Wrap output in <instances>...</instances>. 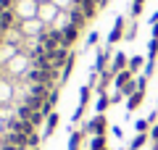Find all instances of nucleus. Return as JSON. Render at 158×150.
<instances>
[{"label":"nucleus","instance_id":"7","mask_svg":"<svg viewBox=\"0 0 158 150\" xmlns=\"http://www.w3.org/2000/svg\"><path fill=\"white\" fill-rule=\"evenodd\" d=\"M145 142H150V134H135V137H132V142H129V150H142L145 148Z\"/></svg>","mask_w":158,"mask_h":150},{"label":"nucleus","instance_id":"14","mask_svg":"<svg viewBox=\"0 0 158 150\" xmlns=\"http://www.w3.org/2000/svg\"><path fill=\"white\" fill-rule=\"evenodd\" d=\"M103 150H111V148H103Z\"/></svg>","mask_w":158,"mask_h":150},{"label":"nucleus","instance_id":"5","mask_svg":"<svg viewBox=\"0 0 158 150\" xmlns=\"http://www.w3.org/2000/svg\"><path fill=\"white\" fill-rule=\"evenodd\" d=\"M121 37H124V19H118L116 27L111 29V34H108V48H113L116 42H121Z\"/></svg>","mask_w":158,"mask_h":150},{"label":"nucleus","instance_id":"9","mask_svg":"<svg viewBox=\"0 0 158 150\" xmlns=\"http://www.w3.org/2000/svg\"><path fill=\"white\" fill-rule=\"evenodd\" d=\"M111 106H113V103H111V95H100L98 103H95V111H98V113H106Z\"/></svg>","mask_w":158,"mask_h":150},{"label":"nucleus","instance_id":"11","mask_svg":"<svg viewBox=\"0 0 158 150\" xmlns=\"http://www.w3.org/2000/svg\"><path fill=\"white\" fill-rule=\"evenodd\" d=\"M142 6H145V0H135V3H132V19L142 13Z\"/></svg>","mask_w":158,"mask_h":150},{"label":"nucleus","instance_id":"2","mask_svg":"<svg viewBox=\"0 0 158 150\" xmlns=\"http://www.w3.org/2000/svg\"><path fill=\"white\" fill-rule=\"evenodd\" d=\"M85 132L90 134V137H106V132H108V119H106V113H95V116L87 121Z\"/></svg>","mask_w":158,"mask_h":150},{"label":"nucleus","instance_id":"13","mask_svg":"<svg viewBox=\"0 0 158 150\" xmlns=\"http://www.w3.org/2000/svg\"><path fill=\"white\" fill-rule=\"evenodd\" d=\"M34 150H42V145H40V148H34Z\"/></svg>","mask_w":158,"mask_h":150},{"label":"nucleus","instance_id":"1","mask_svg":"<svg viewBox=\"0 0 158 150\" xmlns=\"http://www.w3.org/2000/svg\"><path fill=\"white\" fill-rule=\"evenodd\" d=\"M92 90H95V84H90V82L82 84V90H79V106H77V111H74V116H71L74 124L82 121V116H85L87 106H90V95H92Z\"/></svg>","mask_w":158,"mask_h":150},{"label":"nucleus","instance_id":"12","mask_svg":"<svg viewBox=\"0 0 158 150\" xmlns=\"http://www.w3.org/2000/svg\"><path fill=\"white\" fill-rule=\"evenodd\" d=\"M98 40H100V34H98L95 29H92V32L87 34V45H98Z\"/></svg>","mask_w":158,"mask_h":150},{"label":"nucleus","instance_id":"10","mask_svg":"<svg viewBox=\"0 0 158 150\" xmlns=\"http://www.w3.org/2000/svg\"><path fill=\"white\" fill-rule=\"evenodd\" d=\"M103 148H108L106 137H90L87 140V150H103Z\"/></svg>","mask_w":158,"mask_h":150},{"label":"nucleus","instance_id":"4","mask_svg":"<svg viewBox=\"0 0 158 150\" xmlns=\"http://www.w3.org/2000/svg\"><path fill=\"white\" fill-rule=\"evenodd\" d=\"M127 66H129V56H127V53H116V56H113V61H111V66H108V69H111L113 74H121V71H124Z\"/></svg>","mask_w":158,"mask_h":150},{"label":"nucleus","instance_id":"8","mask_svg":"<svg viewBox=\"0 0 158 150\" xmlns=\"http://www.w3.org/2000/svg\"><path fill=\"white\" fill-rule=\"evenodd\" d=\"M142 66H145V58H142V56H132V58H129V66H127V69H129L132 74H140Z\"/></svg>","mask_w":158,"mask_h":150},{"label":"nucleus","instance_id":"6","mask_svg":"<svg viewBox=\"0 0 158 150\" xmlns=\"http://www.w3.org/2000/svg\"><path fill=\"white\" fill-rule=\"evenodd\" d=\"M132 79H135V74H132L129 69H124V71H121V74H116V79H113V84H116V90H121V87H124V84H129Z\"/></svg>","mask_w":158,"mask_h":150},{"label":"nucleus","instance_id":"3","mask_svg":"<svg viewBox=\"0 0 158 150\" xmlns=\"http://www.w3.org/2000/svg\"><path fill=\"white\" fill-rule=\"evenodd\" d=\"M58 124H61V113H58V111H53L50 116L45 119V124H42V140L53 137V134H56V129H58Z\"/></svg>","mask_w":158,"mask_h":150}]
</instances>
